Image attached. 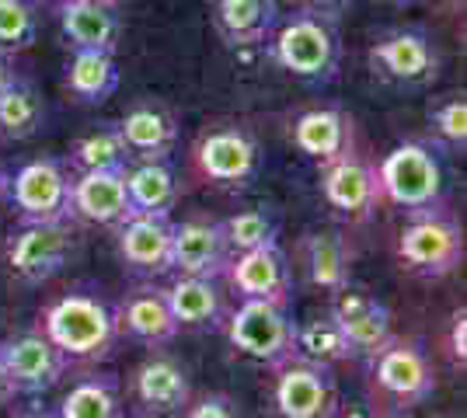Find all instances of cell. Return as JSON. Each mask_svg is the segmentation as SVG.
<instances>
[{"label":"cell","mask_w":467,"mask_h":418,"mask_svg":"<svg viewBox=\"0 0 467 418\" xmlns=\"http://www.w3.org/2000/svg\"><path fill=\"white\" fill-rule=\"evenodd\" d=\"M42 335L57 345L63 356L98 362L116 352L119 321L116 307L101 297L98 290H70L67 297L46 307L42 314Z\"/></svg>","instance_id":"1"},{"label":"cell","mask_w":467,"mask_h":418,"mask_svg":"<svg viewBox=\"0 0 467 418\" xmlns=\"http://www.w3.org/2000/svg\"><path fill=\"white\" fill-rule=\"evenodd\" d=\"M269 53L293 77L311 80V84H328L338 74L342 46H338V32L328 18L296 11L275 28Z\"/></svg>","instance_id":"2"},{"label":"cell","mask_w":467,"mask_h":418,"mask_svg":"<svg viewBox=\"0 0 467 418\" xmlns=\"http://www.w3.org/2000/svg\"><path fill=\"white\" fill-rule=\"evenodd\" d=\"M380 199L394 202L405 213L440 209L443 199V164L426 143H401L394 147L377 168Z\"/></svg>","instance_id":"3"},{"label":"cell","mask_w":467,"mask_h":418,"mask_svg":"<svg viewBox=\"0 0 467 418\" xmlns=\"http://www.w3.org/2000/svg\"><path fill=\"white\" fill-rule=\"evenodd\" d=\"M398 259L422 279H443L464 261V230L443 209L411 213L398 234Z\"/></svg>","instance_id":"4"},{"label":"cell","mask_w":467,"mask_h":418,"mask_svg":"<svg viewBox=\"0 0 467 418\" xmlns=\"http://www.w3.org/2000/svg\"><path fill=\"white\" fill-rule=\"evenodd\" d=\"M223 328L234 349L262 366L279 370L283 362L296 359V321L290 318L286 307L241 300V307L223 321Z\"/></svg>","instance_id":"5"},{"label":"cell","mask_w":467,"mask_h":418,"mask_svg":"<svg viewBox=\"0 0 467 418\" xmlns=\"http://www.w3.org/2000/svg\"><path fill=\"white\" fill-rule=\"evenodd\" d=\"M11 202L21 223H70L74 219V168L57 158L28 160L11 178Z\"/></svg>","instance_id":"6"},{"label":"cell","mask_w":467,"mask_h":418,"mask_svg":"<svg viewBox=\"0 0 467 418\" xmlns=\"http://www.w3.org/2000/svg\"><path fill=\"white\" fill-rule=\"evenodd\" d=\"M80 234L70 223H21L7 240V261L21 282H49L78 255Z\"/></svg>","instance_id":"7"},{"label":"cell","mask_w":467,"mask_h":418,"mask_svg":"<svg viewBox=\"0 0 467 418\" xmlns=\"http://www.w3.org/2000/svg\"><path fill=\"white\" fill-rule=\"evenodd\" d=\"M273 404L279 418H338V387L328 366L290 359L275 370Z\"/></svg>","instance_id":"8"},{"label":"cell","mask_w":467,"mask_h":418,"mask_svg":"<svg viewBox=\"0 0 467 418\" xmlns=\"http://www.w3.org/2000/svg\"><path fill=\"white\" fill-rule=\"evenodd\" d=\"M373 383L398 404H422L436 391L432 359L405 339H390L377 356H370Z\"/></svg>","instance_id":"9"},{"label":"cell","mask_w":467,"mask_h":418,"mask_svg":"<svg viewBox=\"0 0 467 418\" xmlns=\"http://www.w3.org/2000/svg\"><path fill=\"white\" fill-rule=\"evenodd\" d=\"M0 366L15 380L18 394H46L67 377L70 359L42 331H21L0 342Z\"/></svg>","instance_id":"10"},{"label":"cell","mask_w":467,"mask_h":418,"mask_svg":"<svg viewBox=\"0 0 467 418\" xmlns=\"http://www.w3.org/2000/svg\"><path fill=\"white\" fill-rule=\"evenodd\" d=\"M199 175L223 189H244L258 171V143L241 126H220L195 143Z\"/></svg>","instance_id":"11"},{"label":"cell","mask_w":467,"mask_h":418,"mask_svg":"<svg viewBox=\"0 0 467 418\" xmlns=\"http://www.w3.org/2000/svg\"><path fill=\"white\" fill-rule=\"evenodd\" d=\"M223 276L241 300H262V303H275V307H290L293 269L279 244L241 251L237 259L227 261Z\"/></svg>","instance_id":"12"},{"label":"cell","mask_w":467,"mask_h":418,"mask_svg":"<svg viewBox=\"0 0 467 418\" xmlns=\"http://www.w3.org/2000/svg\"><path fill=\"white\" fill-rule=\"evenodd\" d=\"M328 318L342 331V339L349 345V356L370 359L394 339L388 303L377 300L373 293H356L352 286L335 297V307H331Z\"/></svg>","instance_id":"13"},{"label":"cell","mask_w":467,"mask_h":418,"mask_svg":"<svg viewBox=\"0 0 467 418\" xmlns=\"http://www.w3.org/2000/svg\"><path fill=\"white\" fill-rule=\"evenodd\" d=\"M373 70L394 84H426L440 70V53L426 32L419 28H398L384 39L373 42L370 49Z\"/></svg>","instance_id":"14"},{"label":"cell","mask_w":467,"mask_h":418,"mask_svg":"<svg viewBox=\"0 0 467 418\" xmlns=\"http://www.w3.org/2000/svg\"><path fill=\"white\" fill-rule=\"evenodd\" d=\"M321 192L331 209L346 213L352 219H367L380 202V185H377V168L359 154H342L325 164L321 171Z\"/></svg>","instance_id":"15"},{"label":"cell","mask_w":467,"mask_h":418,"mask_svg":"<svg viewBox=\"0 0 467 418\" xmlns=\"http://www.w3.org/2000/svg\"><path fill=\"white\" fill-rule=\"evenodd\" d=\"M231 261V248L223 238V227L213 219H182L171 230V269L178 276L216 279L223 276Z\"/></svg>","instance_id":"16"},{"label":"cell","mask_w":467,"mask_h":418,"mask_svg":"<svg viewBox=\"0 0 467 418\" xmlns=\"http://www.w3.org/2000/svg\"><path fill=\"white\" fill-rule=\"evenodd\" d=\"M171 217H150V213H133L116 227L119 259L133 272L143 276H164L171 272Z\"/></svg>","instance_id":"17"},{"label":"cell","mask_w":467,"mask_h":418,"mask_svg":"<svg viewBox=\"0 0 467 418\" xmlns=\"http://www.w3.org/2000/svg\"><path fill=\"white\" fill-rule=\"evenodd\" d=\"M133 394L147 415H178L192 401L189 370L168 352H150L133 373Z\"/></svg>","instance_id":"18"},{"label":"cell","mask_w":467,"mask_h":418,"mask_svg":"<svg viewBox=\"0 0 467 418\" xmlns=\"http://www.w3.org/2000/svg\"><path fill=\"white\" fill-rule=\"evenodd\" d=\"M74 217L119 227L133 217L130 192H126V168H101V171H78L74 175Z\"/></svg>","instance_id":"19"},{"label":"cell","mask_w":467,"mask_h":418,"mask_svg":"<svg viewBox=\"0 0 467 418\" xmlns=\"http://www.w3.org/2000/svg\"><path fill=\"white\" fill-rule=\"evenodd\" d=\"M119 321V335H130L133 342H143L150 349H161L175 339L178 321L168 307V297H164V286H137L133 293H126V300L119 303L116 311Z\"/></svg>","instance_id":"20"},{"label":"cell","mask_w":467,"mask_h":418,"mask_svg":"<svg viewBox=\"0 0 467 418\" xmlns=\"http://www.w3.org/2000/svg\"><path fill=\"white\" fill-rule=\"evenodd\" d=\"M119 137L126 143L130 164L133 160H168L178 143L175 116L157 101H137L122 119L116 122Z\"/></svg>","instance_id":"21"},{"label":"cell","mask_w":467,"mask_h":418,"mask_svg":"<svg viewBox=\"0 0 467 418\" xmlns=\"http://www.w3.org/2000/svg\"><path fill=\"white\" fill-rule=\"evenodd\" d=\"M59 28L74 49L116 56L119 39H122V15L116 4H105V0H70L59 7Z\"/></svg>","instance_id":"22"},{"label":"cell","mask_w":467,"mask_h":418,"mask_svg":"<svg viewBox=\"0 0 467 418\" xmlns=\"http://www.w3.org/2000/svg\"><path fill=\"white\" fill-rule=\"evenodd\" d=\"M293 147L311 160L328 164L352 150V119L342 108H311L293 122Z\"/></svg>","instance_id":"23"},{"label":"cell","mask_w":467,"mask_h":418,"mask_svg":"<svg viewBox=\"0 0 467 418\" xmlns=\"http://www.w3.org/2000/svg\"><path fill=\"white\" fill-rule=\"evenodd\" d=\"M216 32L227 46H262L275 32L279 21V0H216Z\"/></svg>","instance_id":"24"},{"label":"cell","mask_w":467,"mask_h":418,"mask_svg":"<svg viewBox=\"0 0 467 418\" xmlns=\"http://www.w3.org/2000/svg\"><path fill=\"white\" fill-rule=\"evenodd\" d=\"M126 192L133 213L150 217H171L178 202V175L168 160H133L126 168Z\"/></svg>","instance_id":"25"},{"label":"cell","mask_w":467,"mask_h":418,"mask_svg":"<svg viewBox=\"0 0 467 418\" xmlns=\"http://www.w3.org/2000/svg\"><path fill=\"white\" fill-rule=\"evenodd\" d=\"M164 297L178 328H213L223 318V293L216 279L178 276L171 286H164Z\"/></svg>","instance_id":"26"},{"label":"cell","mask_w":467,"mask_h":418,"mask_svg":"<svg viewBox=\"0 0 467 418\" xmlns=\"http://www.w3.org/2000/svg\"><path fill=\"white\" fill-rule=\"evenodd\" d=\"M300 255H304V265H307V279L317 290L338 297L352 286L349 248L338 234H307L304 244H300Z\"/></svg>","instance_id":"27"},{"label":"cell","mask_w":467,"mask_h":418,"mask_svg":"<svg viewBox=\"0 0 467 418\" xmlns=\"http://www.w3.org/2000/svg\"><path fill=\"white\" fill-rule=\"evenodd\" d=\"M57 418H122V387L112 373H88L80 377L63 401L57 404Z\"/></svg>","instance_id":"28"},{"label":"cell","mask_w":467,"mask_h":418,"mask_svg":"<svg viewBox=\"0 0 467 418\" xmlns=\"http://www.w3.org/2000/svg\"><path fill=\"white\" fill-rule=\"evenodd\" d=\"M67 91L84 105H101L119 91V63L112 53L74 49L67 66Z\"/></svg>","instance_id":"29"},{"label":"cell","mask_w":467,"mask_h":418,"mask_svg":"<svg viewBox=\"0 0 467 418\" xmlns=\"http://www.w3.org/2000/svg\"><path fill=\"white\" fill-rule=\"evenodd\" d=\"M46 122V105L36 84L15 80L4 95H0V133L7 139H28L36 137Z\"/></svg>","instance_id":"30"},{"label":"cell","mask_w":467,"mask_h":418,"mask_svg":"<svg viewBox=\"0 0 467 418\" xmlns=\"http://www.w3.org/2000/svg\"><path fill=\"white\" fill-rule=\"evenodd\" d=\"M70 164H74L78 171L130 168V154H126V143H122L116 126H105V129H95V133H88V137H80L78 143H74Z\"/></svg>","instance_id":"31"},{"label":"cell","mask_w":467,"mask_h":418,"mask_svg":"<svg viewBox=\"0 0 467 418\" xmlns=\"http://www.w3.org/2000/svg\"><path fill=\"white\" fill-rule=\"evenodd\" d=\"M223 238H227V248L231 251H254V248H265V244H279V223L269 209H241L227 217L223 223Z\"/></svg>","instance_id":"32"},{"label":"cell","mask_w":467,"mask_h":418,"mask_svg":"<svg viewBox=\"0 0 467 418\" xmlns=\"http://www.w3.org/2000/svg\"><path fill=\"white\" fill-rule=\"evenodd\" d=\"M296 359H307L317 366H335L342 359H349V345L342 339V331L335 328V321H311V324H296Z\"/></svg>","instance_id":"33"},{"label":"cell","mask_w":467,"mask_h":418,"mask_svg":"<svg viewBox=\"0 0 467 418\" xmlns=\"http://www.w3.org/2000/svg\"><path fill=\"white\" fill-rule=\"evenodd\" d=\"M39 39V15L28 0H0V53L15 56Z\"/></svg>","instance_id":"34"},{"label":"cell","mask_w":467,"mask_h":418,"mask_svg":"<svg viewBox=\"0 0 467 418\" xmlns=\"http://www.w3.org/2000/svg\"><path fill=\"white\" fill-rule=\"evenodd\" d=\"M429 122L440 143L453 150L467 147V98L464 95H443L436 105H429Z\"/></svg>","instance_id":"35"},{"label":"cell","mask_w":467,"mask_h":418,"mask_svg":"<svg viewBox=\"0 0 467 418\" xmlns=\"http://www.w3.org/2000/svg\"><path fill=\"white\" fill-rule=\"evenodd\" d=\"M185 418H244V415H241L237 401L227 398V394H206V398H199L195 404L185 408Z\"/></svg>","instance_id":"36"},{"label":"cell","mask_w":467,"mask_h":418,"mask_svg":"<svg viewBox=\"0 0 467 418\" xmlns=\"http://www.w3.org/2000/svg\"><path fill=\"white\" fill-rule=\"evenodd\" d=\"M450 356L457 366L467 362V314H453V324H450Z\"/></svg>","instance_id":"37"},{"label":"cell","mask_w":467,"mask_h":418,"mask_svg":"<svg viewBox=\"0 0 467 418\" xmlns=\"http://www.w3.org/2000/svg\"><path fill=\"white\" fill-rule=\"evenodd\" d=\"M300 11H307V15H317V18H328L335 21L342 11H349L352 0H293Z\"/></svg>","instance_id":"38"},{"label":"cell","mask_w":467,"mask_h":418,"mask_svg":"<svg viewBox=\"0 0 467 418\" xmlns=\"http://www.w3.org/2000/svg\"><path fill=\"white\" fill-rule=\"evenodd\" d=\"M15 80H18V70H15V63H11V56H4V53H0V95H4V91H7Z\"/></svg>","instance_id":"39"},{"label":"cell","mask_w":467,"mask_h":418,"mask_svg":"<svg viewBox=\"0 0 467 418\" xmlns=\"http://www.w3.org/2000/svg\"><path fill=\"white\" fill-rule=\"evenodd\" d=\"M15 398H18V387H15V380L7 377V370L0 366V408H4V404H11Z\"/></svg>","instance_id":"40"},{"label":"cell","mask_w":467,"mask_h":418,"mask_svg":"<svg viewBox=\"0 0 467 418\" xmlns=\"http://www.w3.org/2000/svg\"><path fill=\"white\" fill-rule=\"evenodd\" d=\"M4 199H11V175L0 168V202Z\"/></svg>","instance_id":"41"},{"label":"cell","mask_w":467,"mask_h":418,"mask_svg":"<svg viewBox=\"0 0 467 418\" xmlns=\"http://www.w3.org/2000/svg\"><path fill=\"white\" fill-rule=\"evenodd\" d=\"M15 418H57V415H46V412H21V415Z\"/></svg>","instance_id":"42"},{"label":"cell","mask_w":467,"mask_h":418,"mask_svg":"<svg viewBox=\"0 0 467 418\" xmlns=\"http://www.w3.org/2000/svg\"><path fill=\"white\" fill-rule=\"evenodd\" d=\"M49 4H57V7H63V4H70V0H49Z\"/></svg>","instance_id":"43"},{"label":"cell","mask_w":467,"mask_h":418,"mask_svg":"<svg viewBox=\"0 0 467 418\" xmlns=\"http://www.w3.org/2000/svg\"><path fill=\"white\" fill-rule=\"evenodd\" d=\"M443 4H464V0H443Z\"/></svg>","instance_id":"44"},{"label":"cell","mask_w":467,"mask_h":418,"mask_svg":"<svg viewBox=\"0 0 467 418\" xmlns=\"http://www.w3.org/2000/svg\"><path fill=\"white\" fill-rule=\"evenodd\" d=\"M105 4H116V7H119V4H122V0H105Z\"/></svg>","instance_id":"45"},{"label":"cell","mask_w":467,"mask_h":418,"mask_svg":"<svg viewBox=\"0 0 467 418\" xmlns=\"http://www.w3.org/2000/svg\"><path fill=\"white\" fill-rule=\"evenodd\" d=\"M394 4H409V0H394Z\"/></svg>","instance_id":"46"},{"label":"cell","mask_w":467,"mask_h":418,"mask_svg":"<svg viewBox=\"0 0 467 418\" xmlns=\"http://www.w3.org/2000/svg\"><path fill=\"white\" fill-rule=\"evenodd\" d=\"M349 418H367V415H349Z\"/></svg>","instance_id":"47"},{"label":"cell","mask_w":467,"mask_h":418,"mask_svg":"<svg viewBox=\"0 0 467 418\" xmlns=\"http://www.w3.org/2000/svg\"><path fill=\"white\" fill-rule=\"evenodd\" d=\"M390 418H398V415H390Z\"/></svg>","instance_id":"48"},{"label":"cell","mask_w":467,"mask_h":418,"mask_svg":"<svg viewBox=\"0 0 467 418\" xmlns=\"http://www.w3.org/2000/svg\"><path fill=\"white\" fill-rule=\"evenodd\" d=\"M122 418H126V415H122Z\"/></svg>","instance_id":"49"}]
</instances>
